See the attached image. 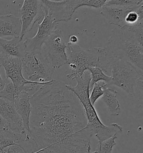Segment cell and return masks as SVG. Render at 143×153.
I'll use <instances>...</instances> for the list:
<instances>
[{
	"mask_svg": "<svg viewBox=\"0 0 143 153\" xmlns=\"http://www.w3.org/2000/svg\"><path fill=\"white\" fill-rule=\"evenodd\" d=\"M27 53L24 40L20 37L10 40L0 38V53L21 59Z\"/></svg>",
	"mask_w": 143,
	"mask_h": 153,
	"instance_id": "13",
	"label": "cell"
},
{
	"mask_svg": "<svg viewBox=\"0 0 143 153\" xmlns=\"http://www.w3.org/2000/svg\"><path fill=\"white\" fill-rule=\"evenodd\" d=\"M10 130L7 122L5 121L4 118L0 114V131H5Z\"/></svg>",
	"mask_w": 143,
	"mask_h": 153,
	"instance_id": "25",
	"label": "cell"
},
{
	"mask_svg": "<svg viewBox=\"0 0 143 153\" xmlns=\"http://www.w3.org/2000/svg\"><path fill=\"white\" fill-rule=\"evenodd\" d=\"M143 20L131 26L115 28L104 47L108 54L123 59L143 72Z\"/></svg>",
	"mask_w": 143,
	"mask_h": 153,
	"instance_id": "2",
	"label": "cell"
},
{
	"mask_svg": "<svg viewBox=\"0 0 143 153\" xmlns=\"http://www.w3.org/2000/svg\"><path fill=\"white\" fill-rule=\"evenodd\" d=\"M67 46L62 32L57 29L42 46L41 53L55 70L68 64Z\"/></svg>",
	"mask_w": 143,
	"mask_h": 153,
	"instance_id": "8",
	"label": "cell"
},
{
	"mask_svg": "<svg viewBox=\"0 0 143 153\" xmlns=\"http://www.w3.org/2000/svg\"><path fill=\"white\" fill-rule=\"evenodd\" d=\"M78 42V38L76 36L72 35L69 37V43L72 44H77Z\"/></svg>",
	"mask_w": 143,
	"mask_h": 153,
	"instance_id": "26",
	"label": "cell"
},
{
	"mask_svg": "<svg viewBox=\"0 0 143 153\" xmlns=\"http://www.w3.org/2000/svg\"><path fill=\"white\" fill-rule=\"evenodd\" d=\"M66 53L68 65L72 70L66 77L71 80L82 76L89 68H100L103 72H106L110 68L108 54L104 47L85 49L77 44L68 42Z\"/></svg>",
	"mask_w": 143,
	"mask_h": 153,
	"instance_id": "3",
	"label": "cell"
},
{
	"mask_svg": "<svg viewBox=\"0 0 143 153\" xmlns=\"http://www.w3.org/2000/svg\"><path fill=\"white\" fill-rule=\"evenodd\" d=\"M107 87L106 83L103 81H99L94 84L91 90V94L89 96V100L92 105H94L98 99L101 97H102L105 93V90Z\"/></svg>",
	"mask_w": 143,
	"mask_h": 153,
	"instance_id": "21",
	"label": "cell"
},
{
	"mask_svg": "<svg viewBox=\"0 0 143 153\" xmlns=\"http://www.w3.org/2000/svg\"><path fill=\"white\" fill-rule=\"evenodd\" d=\"M88 71H89L91 75V80L89 84V91L92 90L94 84L99 81H105L107 86L110 84L111 81V76H107L101 68H91L88 69Z\"/></svg>",
	"mask_w": 143,
	"mask_h": 153,
	"instance_id": "19",
	"label": "cell"
},
{
	"mask_svg": "<svg viewBox=\"0 0 143 153\" xmlns=\"http://www.w3.org/2000/svg\"><path fill=\"white\" fill-rule=\"evenodd\" d=\"M0 114L7 122L10 130L19 134H27L22 120L16 112L14 103L0 98Z\"/></svg>",
	"mask_w": 143,
	"mask_h": 153,
	"instance_id": "12",
	"label": "cell"
},
{
	"mask_svg": "<svg viewBox=\"0 0 143 153\" xmlns=\"http://www.w3.org/2000/svg\"><path fill=\"white\" fill-rule=\"evenodd\" d=\"M1 66L4 68L6 78L10 79L13 83L16 95L24 92L25 87L32 82L23 76L21 59L0 53Z\"/></svg>",
	"mask_w": 143,
	"mask_h": 153,
	"instance_id": "11",
	"label": "cell"
},
{
	"mask_svg": "<svg viewBox=\"0 0 143 153\" xmlns=\"http://www.w3.org/2000/svg\"><path fill=\"white\" fill-rule=\"evenodd\" d=\"M102 100L106 105L107 109L113 116L120 115L121 112L120 105L117 99V92L110 87L105 89V93L102 95Z\"/></svg>",
	"mask_w": 143,
	"mask_h": 153,
	"instance_id": "17",
	"label": "cell"
},
{
	"mask_svg": "<svg viewBox=\"0 0 143 153\" xmlns=\"http://www.w3.org/2000/svg\"><path fill=\"white\" fill-rule=\"evenodd\" d=\"M44 9V18L41 22L36 24L38 32L35 36L24 40L27 53H40L41 47L44 43L55 30L57 29L58 23H56L54 19L48 14L45 6Z\"/></svg>",
	"mask_w": 143,
	"mask_h": 153,
	"instance_id": "10",
	"label": "cell"
},
{
	"mask_svg": "<svg viewBox=\"0 0 143 153\" xmlns=\"http://www.w3.org/2000/svg\"><path fill=\"white\" fill-rule=\"evenodd\" d=\"M77 85L75 86L67 85V88L71 91L80 100L85 111V115L87 120V127L91 131L93 136L96 134L100 128L105 126L101 121L94 105L89 100V84L91 75L89 71L84 72L81 77L75 79Z\"/></svg>",
	"mask_w": 143,
	"mask_h": 153,
	"instance_id": "5",
	"label": "cell"
},
{
	"mask_svg": "<svg viewBox=\"0 0 143 153\" xmlns=\"http://www.w3.org/2000/svg\"><path fill=\"white\" fill-rule=\"evenodd\" d=\"M18 13L22 26L20 39H23L27 33L44 18V6L41 0H25L21 7L18 10Z\"/></svg>",
	"mask_w": 143,
	"mask_h": 153,
	"instance_id": "9",
	"label": "cell"
},
{
	"mask_svg": "<svg viewBox=\"0 0 143 153\" xmlns=\"http://www.w3.org/2000/svg\"><path fill=\"white\" fill-rule=\"evenodd\" d=\"M132 7H122L104 5L100 9V13L109 24L116 25L118 27H122L126 26L125 16Z\"/></svg>",
	"mask_w": 143,
	"mask_h": 153,
	"instance_id": "16",
	"label": "cell"
},
{
	"mask_svg": "<svg viewBox=\"0 0 143 153\" xmlns=\"http://www.w3.org/2000/svg\"><path fill=\"white\" fill-rule=\"evenodd\" d=\"M30 95L27 92H21L16 95L14 102L15 108L22 120L24 130L27 135L29 132V119L31 111L30 102Z\"/></svg>",
	"mask_w": 143,
	"mask_h": 153,
	"instance_id": "14",
	"label": "cell"
},
{
	"mask_svg": "<svg viewBox=\"0 0 143 153\" xmlns=\"http://www.w3.org/2000/svg\"><path fill=\"white\" fill-rule=\"evenodd\" d=\"M122 132V128L120 125L116 123H112L109 126L105 125L100 129L94 136L97 140L98 143H100Z\"/></svg>",
	"mask_w": 143,
	"mask_h": 153,
	"instance_id": "18",
	"label": "cell"
},
{
	"mask_svg": "<svg viewBox=\"0 0 143 153\" xmlns=\"http://www.w3.org/2000/svg\"><path fill=\"white\" fill-rule=\"evenodd\" d=\"M107 0H41L48 14L57 23L67 22L71 20L73 15L82 6L101 9Z\"/></svg>",
	"mask_w": 143,
	"mask_h": 153,
	"instance_id": "6",
	"label": "cell"
},
{
	"mask_svg": "<svg viewBox=\"0 0 143 153\" xmlns=\"http://www.w3.org/2000/svg\"><path fill=\"white\" fill-rule=\"evenodd\" d=\"M21 27L20 18L11 14L0 16V38L7 36L20 38Z\"/></svg>",
	"mask_w": 143,
	"mask_h": 153,
	"instance_id": "15",
	"label": "cell"
},
{
	"mask_svg": "<svg viewBox=\"0 0 143 153\" xmlns=\"http://www.w3.org/2000/svg\"><path fill=\"white\" fill-rule=\"evenodd\" d=\"M0 153H29L27 150L19 145H13L4 149H0Z\"/></svg>",
	"mask_w": 143,
	"mask_h": 153,
	"instance_id": "24",
	"label": "cell"
},
{
	"mask_svg": "<svg viewBox=\"0 0 143 153\" xmlns=\"http://www.w3.org/2000/svg\"><path fill=\"white\" fill-rule=\"evenodd\" d=\"M21 60L22 74L27 80L37 82H45L52 80L54 69L41 53H27Z\"/></svg>",
	"mask_w": 143,
	"mask_h": 153,
	"instance_id": "7",
	"label": "cell"
},
{
	"mask_svg": "<svg viewBox=\"0 0 143 153\" xmlns=\"http://www.w3.org/2000/svg\"><path fill=\"white\" fill-rule=\"evenodd\" d=\"M28 137L39 153H91L93 135L80 100L62 81L52 80L31 95Z\"/></svg>",
	"mask_w": 143,
	"mask_h": 153,
	"instance_id": "1",
	"label": "cell"
},
{
	"mask_svg": "<svg viewBox=\"0 0 143 153\" xmlns=\"http://www.w3.org/2000/svg\"><path fill=\"white\" fill-rule=\"evenodd\" d=\"M143 2V0H108L105 5L108 6L129 7Z\"/></svg>",
	"mask_w": 143,
	"mask_h": 153,
	"instance_id": "23",
	"label": "cell"
},
{
	"mask_svg": "<svg viewBox=\"0 0 143 153\" xmlns=\"http://www.w3.org/2000/svg\"><path fill=\"white\" fill-rule=\"evenodd\" d=\"M107 54L112 71L111 81L107 86H116L134 97L136 88L143 81V72L123 59L116 58L108 53Z\"/></svg>",
	"mask_w": 143,
	"mask_h": 153,
	"instance_id": "4",
	"label": "cell"
},
{
	"mask_svg": "<svg viewBox=\"0 0 143 153\" xmlns=\"http://www.w3.org/2000/svg\"><path fill=\"white\" fill-rule=\"evenodd\" d=\"M16 95V91L13 83L10 79L6 78L4 88L0 91V98L14 103Z\"/></svg>",
	"mask_w": 143,
	"mask_h": 153,
	"instance_id": "20",
	"label": "cell"
},
{
	"mask_svg": "<svg viewBox=\"0 0 143 153\" xmlns=\"http://www.w3.org/2000/svg\"><path fill=\"white\" fill-rule=\"evenodd\" d=\"M5 85V80H4L0 75V91L2 90Z\"/></svg>",
	"mask_w": 143,
	"mask_h": 153,
	"instance_id": "27",
	"label": "cell"
},
{
	"mask_svg": "<svg viewBox=\"0 0 143 153\" xmlns=\"http://www.w3.org/2000/svg\"><path fill=\"white\" fill-rule=\"evenodd\" d=\"M116 135L106 140L102 143H98L95 152L91 153H112L114 147L116 145Z\"/></svg>",
	"mask_w": 143,
	"mask_h": 153,
	"instance_id": "22",
	"label": "cell"
}]
</instances>
